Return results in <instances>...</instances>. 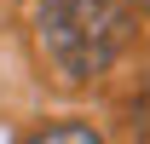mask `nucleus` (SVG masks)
<instances>
[{"label": "nucleus", "instance_id": "3", "mask_svg": "<svg viewBox=\"0 0 150 144\" xmlns=\"http://www.w3.org/2000/svg\"><path fill=\"white\" fill-rule=\"evenodd\" d=\"M127 6H144V12H150V0H127Z\"/></svg>", "mask_w": 150, "mask_h": 144}, {"label": "nucleus", "instance_id": "1", "mask_svg": "<svg viewBox=\"0 0 150 144\" xmlns=\"http://www.w3.org/2000/svg\"><path fill=\"white\" fill-rule=\"evenodd\" d=\"M35 40L64 81H93L127 52L133 6L127 0H35Z\"/></svg>", "mask_w": 150, "mask_h": 144}, {"label": "nucleus", "instance_id": "2", "mask_svg": "<svg viewBox=\"0 0 150 144\" xmlns=\"http://www.w3.org/2000/svg\"><path fill=\"white\" fill-rule=\"evenodd\" d=\"M23 144H104V138H98L93 127L64 121V127H46V133H35V138H23Z\"/></svg>", "mask_w": 150, "mask_h": 144}]
</instances>
